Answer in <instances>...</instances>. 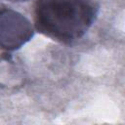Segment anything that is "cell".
<instances>
[{
    "label": "cell",
    "instance_id": "obj_1",
    "mask_svg": "<svg viewBox=\"0 0 125 125\" xmlns=\"http://www.w3.org/2000/svg\"><path fill=\"white\" fill-rule=\"evenodd\" d=\"M98 12L99 7L93 0H37L35 27L56 41L71 44L89 30Z\"/></svg>",
    "mask_w": 125,
    "mask_h": 125
},
{
    "label": "cell",
    "instance_id": "obj_2",
    "mask_svg": "<svg viewBox=\"0 0 125 125\" xmlns=\"http://www.w3.org/2000/svg\"><path fill=\"white\" fill-rule=\"evenodd\" d=\"M34 34L30 21L12 9L0 10V48L15 51L28 42Z\"/></svg>",
    "mask_w": 125,
    "mask_h": 125
},
{
    "label": "cell",
    "instance_id": "obj_3",
    "mask_svg": "<svg viewBox=\"0 0 125 125\" xmlns=\"http://www.w3.org/2000/svg\"><path fill=\"white\" fill-rule=\"evenodd\" d=\"M26 80L25 71L11 54L0 56V92L11 93L21 89Z\"/></svg>",
    "mask_w": 125,
    "mask_h": 125
},
{
    "label": "cell",
    "instance_id": "obj_4",
    "mask_svg": "<svg viewBox=\"0 0 125 125\" xmlns=\"http://www.w3.org/2000/svg\"><path fill=\"white\" fill-rule=\"evenodd\" d=\"M12 1H26V0H12Z\"/></svg>",
    "mask_w": 125,
    "mask_h": 125
}]
</instances>
